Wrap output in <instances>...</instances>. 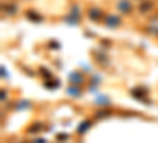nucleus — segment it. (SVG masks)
Here are the masks:
<instances>
[{
    "label": "nucleus",
    "mask_w": 158,
    "mask_h": 143,
    "mask_svg": "<svg viewBox=\"0 0 158 143\" xmlns=\"http://www.w3.org/2000/svg\"><path fill=\"white\" fill-rule=\"evenodd\" d=\"M118 10H122V11H130V5H128V2L122 0V2L118 3Z\"/></svg>",
    "instance_id": "1"
},
{
    "label": "nucleus",
    "mask_w": 158,
    "mask_h": 143,
    "mask_svg": "<svg viewBox=\"0 0 158 143\" xmlns=\"http://www.w3.org/2000/svg\"><path fill=\"white\" fill-rule=\"evenodd\" d=\"M118 22H120V21H118L117 18H114V16H111V18H109V21H106V24L112 25V27H115V25H117Z\"/></svg>",
    "instance_id": "2"
},
{
    "label": "nucleus",
    "mask_w": 158,
    "mask_h": 143,
    "mask_svg": "<svg viewBox=\"0 0 158 143\" xmlns=\"http://www.w3.org/2000/svg\"><path fill=\"white\" fill-rule=\"evenodd\" d=\"M89 126H90V123H89V121H85V124H84V126H82V124L79 126V129H77V131H79V132H84V131H85V129H87Z\"/></svg>",
    "instance_id": "3"
},
{
    "label": "nucleus",
    "mask_w": 158,
    "mask_h": 143,
    "mask_svg": "<svg viewBox=\"0 0 158 143\" xmlns=\"http://www.w3.org/2000/svg\"><path fill=\"white\" fill-rule=\"evenodd\" d=\"M100 15H101L100 10H95V11L92 10V11H90V16H92V18H100Z\"/></svg>",
    "instance_id": "4"
}]
</instances>
